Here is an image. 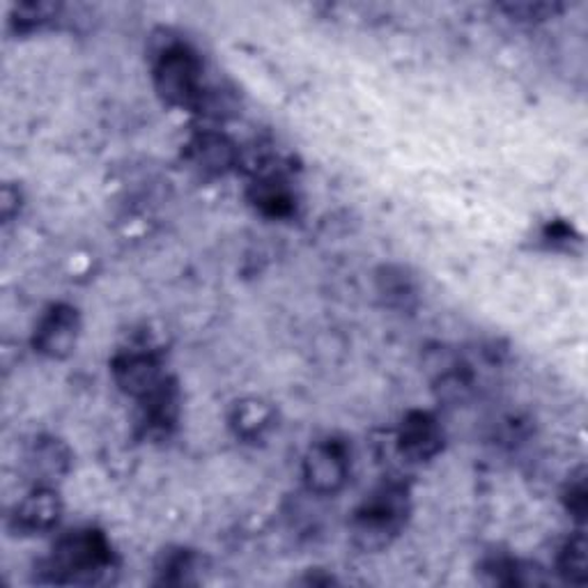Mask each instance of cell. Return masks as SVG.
Masks as SVG:
<instances>
[{"label": "cell", "mask_w": 588, "mask_h": 588, "mask_svg": "<svg viewBox=\"0 0 588 588\" xmlns=\"http://www.w3.org/2000/svg\"><path fill=\"white\" fill-rule=\"evenodd\" d=\"M79 311L68 307V303H56L37 322L33 345L39 355L49 359H68L79 343Z\"/></svg>", "instance_id": "cell-5"}, {"label": "cell", "mask_w": 588, "mask_h": 588, "mask_svg": "<svg viewBox=\"0 0 588 588\" xmlns=\"http://www.w3.org/2000/svg\"><path fill=\"white\" fill-rule=\"evenodd\" d=\"M111 561V548L101 533L74 531L56 544L51 575L56 581L93 584L108 573Z\"/></svg>", "instance_id": "cell-2"}, {"label": "cell", "mask_w": 588, "mask_h": 588, "mask_svg": "<svg viewBox=\"0 0 588 588\" xmlns=\"http://www.w3.org/2000/svg\"><path fill=\"white\" fill-rule=\"evenodd\" d=\"M559 573L565 581L584 584L586 581V538L577 533L563 544L559 554Z\"/></svg>", "instance_id": "cell-13"}, {"label": "cell", "mask_w": 588, "mask_h": 588, "mask_svg": "<svg viewBox=\"0 0 588 588\" xmlns=\"http://www.w3.org/2000/svg\"><path fill=\"white\" fill-rule=\"evenodd\" d=\"M274 423V409L257 398L239 400L232 409L230 425L237 437L242 440H260Z\"/></svg>", "instance_id": "cell-11"}, {"label": "cell", "mask_w": 588, "mask_h": 588, "mask_svg": "<svg viewBox=\"0 0 588 588\" xmlns=\"http://www.w3.org/2000/svg\"><path fill=\"white\" fill-rule=\"evenodd\" d=\"M409 515L405 485L384 483L370 494L352 517V540L363 552H380L398 538Z\"/></svg>", "instance_id": "cell-1"}, {"label": "cell", "mask_w": 588, "mask_h": 588, "mask_svg": "<svg viewBox=\"0 0 588 588\" xmlns=\"http://www.w3.org/2000/svg\"><path fill=\"white\" fill-rule=\"evenodd\" d=\"M28 467L37 485H51L70 469V451L58 440H39L28 453Z\"/></svg>", "instance_id": "cell-9"}, {"label": "cell", "mask_w": 588, "mask_h": 588, "mask_svg": "<svg viewBox=\"0 0 588 588\" xmlns=\"http://www.w3.org/2000/svg\"><path fill=\"white\" fill-rule=\"evenodd\" d=\"M586 478H584V471H579L575 478H571L568 483V490H565V506H568V511L584 519L586 515V506H588V496H586Z\"/></svg>", "instance_id": "cell-16"}, {"label": "cell", "mask_w": 588, "mask_h": 588, "mask_svg": "<svg viewBox=\"0 0 588 588\" xmlns=\"http://www.w3.org/2000/svg\"><path fill=\"white\" fill-rule=\"evenodd\" d=\"M251 199L255 207H260L269 216H288L295 209V195L288 189V182L276 176L260 178L253 184Z\"/></svg>", "instance_id": "cell-12"}, {"label": "cell", "mask_w": 588, "mask_h": 588, "mask_svg": "<svg viewBox=\"0 0 588 588\" xmlns=\"http://www.w3.org/2000/svg\"><path fill=\"white\" fill-rule=\"evenodd\" d=\"M350 476V455L343 442L324 440L311 446L303 457V481L315 494H336L345 488Z\"/></svg>", "instance_id": "cell-4"}, {"label": "cell", "mask_w": 588, "mask_h": 588, "mask_svg": "<svg viewBox=\"0 0 588 588\" xmlns=\"http://www.w3.org/2000/svg\"><path fill=\"white\" fill-rule=\"evenodd\" d=\"M157 93L170 106H193L201 99L203 64L191 49L170 47L166 49L155 68Z\"/></svg>", "instance_id": "cell-3"}, {"label": "cell", "mask_w": 588, "mask_h": 588, "mask_svg": "<svg viewBox=\"0 0 588 588\" xmlns=\"http://www.w3.org/2000/svg\"><path fill=\"white\" fill-rule=\"evenodd\" d=\"M380 290H382V295H386V299L391 303H396V307H405L407 299L413 297V286L405 274L386 272V276H382Z\"/></svg>", "instance_id": "cell-14"}, {"label": "cell", "mask_w": 588, "mask_h": 588, "mask_svg": "<svg viewBox=\"0 0 588 588\" xmlns=\"http://www.w3.org/2000/svg\"><path fill=\"white\" fill-rule=\"evenodd\" d=\"M14 203H19V191H14L12 187H5L3 189V203H0V207H3V219L10 221L12 219V209H14Z\"/></svg>", "instance_id": "cell-17"}, {"label": "cell", "mask_w": 588, "mask_h": 588, "mask_svg": "<svg viewBox=\"0 0 588 588\" xmlns=\"http://www.w3.org/2000/svg\"><path fill=\"white\" fill-rule=\"evenodd\" d=\"M504 10L519 21H542V19H552L556 12H561V5H556V3H511V5H504Z\"/></svg>", "instance_id": "cell-15"}, {"label": "cell", "mask_w": 588, "mask_h": 588, "mask_svg": "<svg viewBox=\"0 0 588 588\" xmlns=\"http://www.w3.org/2000/svg\"><path fill=\"white\" fill-rule=\"evenodd\" d=\"M62 515L60 496L51 485H37L19 501L12 513V527L21 533H47Z\"/></svg>", "instance_id": "cell-8"}, {"label": "cell", "mask_w": 588, "mask_h": 588, "mask_svg": "<svg viewBox=\"0 0 588 588\" xmlns=\"http://www.w3.org/2000/svg\"><path fill=\"white\" fill-rule=\"evenodd\" d=\"M444 446L440 421L428 411H411L398 432V448L409 463H428Z\"/></svg>", "instance_id": "cell-7"}, {"label": "cell", "mask_w": 588, "mask_h": 588, "mask_svg": "<svg viewBox=\"0 0 588 588\" xmlns=\"http://www.w3.org/2000/svg\"><path fill=\"white\" fill-rule=\"evenodd\" d=\"M113 377L127 396L139 400H145L166 384L159 359L139 350H129L113 361Z\"/></svg>", "instance_id": "cell-6"}, {"label": "cell", "mask_w": 588, "mask_h": 588, "mask_svg": "<svg viewBox=\"0 0 588 588\" xmlns=\"http://www.w3.org/2000/svg\"><path fill=\"white\" fill-rule=\"evenodd\" d=\"M191 157L205 172H214V176H224L237 161V149L230 139L224 134L205 132L195 136L191 143Z\"/></svg>", "instance_id": "cell-10"}]
</instances>
